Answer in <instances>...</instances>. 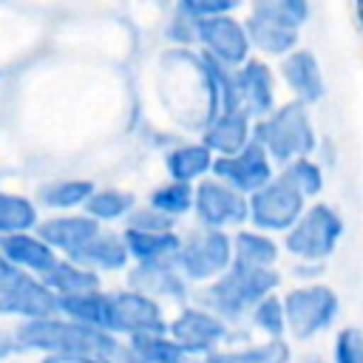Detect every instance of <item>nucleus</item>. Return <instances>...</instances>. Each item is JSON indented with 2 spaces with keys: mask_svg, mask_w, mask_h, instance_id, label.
<instances>
[{
  "mask_svg": "<svg viewBox=\"0 0 363 363\" xmlns=\"http://www.w3.org/2000/svg\"><path fill=\"white\" fill-rule=\"evenodd\" d=\"M17 352H40V354H88L99 360L122 357L119 335L96 326L77 323L65 315L37 318V320H20L17 329H11Z\"/></svg>",
  "mask_w": 363,
  "mask_h": 363,
  "instance_id": "1",
  "label": "nucleus"
},
{
  "mask_svg": "<svg viewBox=\"0 0 363 363\" xmlns=\"http://www.w3.org/2000/svg\"><path fill=\"white\" fill-rule=\"evenodd\" d=\"M284 284V275L278 267H247L233 264L224 275L204 284L199 292V303L213 309L218 318H224L230 326L250 318L252 306L264 301L267 295L278 292Z\"/></svg>",
  "mask_w": 363,
  "mask_h": 363,
  "instance_id": "2",
  "label": "nucleus"
},
{
  "mask_svg": "<svg viewBox=\"0 0 363 363\" xmlns=\"http://www.w3.org/2000/svg\"><path fill=\"white\" fill-rule=\"evenodd\" d=\"M255 142L267 147L278 167L289 164L298 156H315L320 133L315 128L312 108L298 99L281 102L272 113L255 119Z\"/></svg>",
  "mask_w": 363,
  "mask_h": 363,
  "instance_id": "3",
  "label": "nucleus"
},
{
  "mask_svg": "<svg viewBox=\"0 0 363 363\" xmlns=\"http://www.w3.org/2000/svg\"><path fill=\"white\" fill-rule=\"evenodd\" d=\"M343 235H346L343 213L332 201L318 199V201H309L303 216L295 221V227L281 235V244L292 261L326 264L337 252Z\"/></svg>",
  "mask_w": 363,
  "mask_h": 363,
  "instance_id": "4",
  "label": "nucleus"
},
{
  "mask_svg": "<svg viewBox=\"0 0 363 363\" xmlns=\"http://www.w3.org/2000/svg\"><path fill=\"white\" fill-rule=\"evenodd\" d=\"M286 306V329L292 340L309 343L326 335L340 318V295L335 286L323 281L295 284L284 292Z\"/></svg>",
  "mask_w": 363,
  "mask_h": 363,
  "instance_id": "5",
  "label": "nucleus"
},
{
  "mask_svg": "<svg viewBox=\"0 0 363 363\" xmlns=\"http://www.w3.org/2000/svg\"><path fill=\"white\" fill-rule=\"evenodd\" d=\"M179 269L190 284H210L218 275H224L235 264V250H233V233L227 230H210V227H196L193 233L184 235L182 252H179Z\"/></svg>",
  "mask_w": 363,
  "mask_h": 363,
  "instance_id": "6",
  "label": "nucleus"
},
{
  "mask_svg": "<svg viewBox=\"0 0 363 363\" xmlns=\"http://www.w3.org/2000/svg\"><path fill=\"white\" fill-rule=\"evenodd\" d=\"M167 335L190 354V357H210L213 352L224 349L233 337L230 323L218 318L213 309L201 303H184L167 323Z\"/></svg>",
  "mask_w": 363,
  "mask_h": 363,
  "instance_id": "7",
  "label": "nucleus"
},
{
  "mask_svg": "<svg viewBox=\"0 0 363 363\" xmlns=\"http://www.w3.org/2000/svg\"><path fill=\"white\" fill-rule=\"evenodd\" d=\"M193 213L199 227L235 233L250 224V196H244L241 190L230 187L216 176H207L196 184Z\"/></svg>",
  "mask_w": 363,
  "mask_h": 363,
  "instance_id": "8",
  "label": "nucleus"
},
{
  "mask_svg": "<svg viewBox=\"0 0 363 363\" xmlns=\"http://www.w3.org/2000/svg\"><path fill=\"white\" fill-rule=\"evenodd\" d=\"M306 199L278 173L261 190L250 196V227H258L272 235H284L306 210Z\"/></svg>",
  "mask_w": 363,
  "mask_h": 363,
  "instance_id": "9",
  "label": "nucleus"
},
{
  "mask_svg": "<svg viewBox=\"0 0 363 363\" xmlns=\"http://www.w3.org/2000/svg\"><path fill=\"white\" fill-rule=\"evenodd\" d=\"M167 315L164 303L142 289H116L111 292V332L122 337L136 335H156L167 332Z\"/></svg>",
  "mask_w": 363,
  "mask_h": 363,
  "instance_id": "10",
  "label": "nucleus"
},
{
  "mask_svg": "<svg viewBox=\"0 0 363 363\" xmlns=\"http://www.w3.org/2000/svg\"><path fill=\"white\" fill-rule=\"evenodd\" d=\"M233 85H235V108L250 113L252 119H264L281 105L278 68H272L269 60L264 57H250L244 65L233 68Z\"/></svg>",
  "mask_w": 363,
  "mask_h": 363,
  "instance_id": "11",
  "label": "nucleus"
},
{
  "mask_svg": "<svg viewBox=\"0 0 363 363\" xmlns=\"http://www.w3.org/2000/svg\"><path fill=\"white\" fill-rule=\"evenodd\" d=\"M199 51L207 54L210 60L238 68L252 57V40L247 31V23L238 20L235 14H221V17H207L199 20Z\"/></svg>",
  "mask_w": 363,
  "mask_h": 363,
  "instance_id": "12",
  "label": "nucleus"
},
{
  "mask_svg": "<svg viewBox=\"0 0 363 363\" xmlns=\"http://www.w3.org/2000/svg\"><path fill=\"white\" fill-rule=\"evenodd\" d=\"M213 176L227 182L230 187L241 190L244 196H252L255 190H261L267 182H272L278 176V164L272 162L267 147L252 139L244 150H238L233 156H216Z\"/></svg>",
  "mask_w": 363,
  "mask_h": 363,
  "instance_id": "13",
  "label": "nucleus"
},
{
  "mask_svg": "<svg viewBox=\"0 0 363 363\" xmlns=\"http://www.w3.org/2000/svg\"><path fill=\"white\" fill-rule=\"evenodd\" d=\"M0 315L17 320H37L60 315V295L34 272L20 269L17 278L0 292Z\"/></svg>",
  "mask_w": 363,
  "mask_h": 363,
  "instance_id": "14",
  "label": "nucleus"
},
{
  "mask_svg": "<svg viewBox=\"0 0 363 363\" xmlns=\"http://www.w3.org/2000/svg\"><path fill=\"white\" fill-rule=\"evenodd\" d=\"M278 77L281 85L289 91V99H298L303 105H318L326 99V74L318 60V54L306 45H298L284 60H278Z\"/></svg>",
  "mask_w": 363,
  "mask_h": 363,
  "instance_id": "15",
  "label": "nucleus"
},
{
  "mask_svg": "<svg viewBox=\"0 0 363 363\" xmlns=\"http://www.w3.org/2000/svg\"><path fill=\"white\" fill-rule=\"evenodd\" d=\"M128 284L133 289H142L153 295L162 303H179L184 306L190 301V281L179 269V264H136L128 272Z\"/></svg>",
  "mask_w": 363,
  "mask_h": 363,
  "instance_id": "16",
  "label": "nucleus"
},
{
  "mask_svg": "<svg viewBox=\"0 0 363 363\" xmlns=\"http://www.w3.org/2000/svg\"><path fill=\"white\" fill-rule=\"evenodd\" d=\"M255 139V119L238 108L218 111L204 128H201V142L216 153V156H233L244 150Z\"/></svg>",
  "mask_w": 363,
  "mask_h": 363,
  "instance_id": "17",
  "label": "nucleus"
},
{
  "mask_svg": "<svg viewBox=\"0 0 363 363\" xmlns=\"http://www.w3.org/2000/svg\"><path fill=\"white\" fill-rule=\"evenodd\" d=\"M99 230L102 224L88 213H62L37 224V233L65 258H77Z\"/></svg>",
  "mask_w": 363,
  "mask_h": 363,
  "instance_id": "18",
  "label": "nucleus"
},
{
  "mask_svg": "<svg viewBox=\"0 0 363 363\" xmlns=\"http://www.w3.org/2000/svg\"><path fill=\"white\" fill-rule=\"evenodd\" d=\"M125 244L133 264H176L182 252V235L176 230H136L125 227Z\"/></svg>",
  "mask_w": 363,
  "mask_h": 363,
  "instance_id": "19",
  "label": "nucleus"
},
{
  "mask_svg": "<svg viewBox=\"0 0 363 363\" xmlns=\"http://www.w3.org/2000/svg\"><path fill=\"white\" fill-rule=\"evenodd\" d=\"M0 252L20 269L26 272H34V275H45L57 261H60V252L34 230L28 233H14V235H3L0 238Z\"/></svg>",
  "mask_w": 363,
  "mask_h": 363,
  "instance_id": "20",
  "label": "nucleus"
},
{
  "mask_svg": "<svg viewBox=\"0 0 363 363\" xmlns=\"http://www.w3.org/2000/svg\"><path fill=\"white\" fill-rule=\"evenodd\" d=\"M167 176L173 182H187V184H199L201 179L213 176L216 167V153L199 139V142H182L179 147H173L164 159Z\"/></svg>",
  "mask_w": 363,
  "mask_h": 363,
  "instance_id": "21",
  "label": "nucleus"
},
{
  "mask_svg": "<svg viewBox=\"0 0 363 363\" xmlns=\"http://www.w3.org/2000/svg\"><path fill=\"white\" fill-rule=\"evenodd\" d=\"M233 250H235V264L247 267H278L284 255V244L258 227H241L233 233Z\"/></svg>",
  "mask_w": 363,
  "mask_h": 363,
  "instance_id": "22",
  "label": "nucleus"
},
{
  "mask_svg": "<svg viewBox=\"0 0 363 363\" xmlns=\"http://www.w3.org/2000/svg\"><path fill=\"white\" fill-rule=\"evenodd\" d=\"M250 40H252V51L264 60H284L289 51H295L301 45V31L298 28H286L278 23H267L258 17H244Z\"/></svg>",
  "mask_w": 363,
  "mask_h": 363,
  "instance_id": "23",
  "label": "nucleus"
},
{
  "mask_svg": "<svg viewBox=\"0 0 363 363\" xmlns=\"http://www.w3.org/2000/svg\"><path fill=\"white\" fill-rule=\"evenodd\" d=\"M71 261H79V264H85V267H91L96 272H119V269H125L130 264V252H128L125 235H116V233L102 227L88 241V247Z\"/></svg>",
  "mask_w": 363,
  "mask_h": 363,
  "instance_id": "24",
  "label": "nucleus"
},
{
  "mask_svg": "<svg viewBox=\"0 0 363 363\" xmlns=\"http://www.w3.org/2000/svg\"><path fill=\"white\" fill-rule=\"evenodd\" d=\"M122 360L125 363H190V354L167 332H156V335L128 337L122 349Z\"/></svg>",
  "mask_w": 363,
  "mask_h": 363,
  "instance_id": "25",
  "label": "nucleus"
},
{
  "mask_svg": "<svg viewBox=\"0 0 363 363\" xmlns=\"http://www.w3.org/2000/svg\"><path fill=\"white\" fill-rule=\"evenodd\" d=\"M60 315H65L77 323L111 332V292L88 289V292H77V295H62L60 298Z\"/></svg>",
  "mask_w": 363,
  "mask_h": 363,
  "instance_id": "26",
  "label": "nucleus"
},
{
  "mask_svg": "<svg viewBox=\"0 0 363 363\" xmlns=\"http://www.w3.org/2000/svg\"><path fill=\"white\" fill-rule=\"evenodd\" d=\"M289 343L286 337L281 340H255V343H244V346H224L218 352H213L210 357H204V363H289Z\"/></svg>",
  "mask_w": 363,
  "mask_h": 363,
  "instance_id": "27",
  "label": "nucleus"
},
{
  "mask_svg": "<svg viewBox=\"0 0 363 363\" xmlns=\"http://www.w3.org/2000/svg\"><path fill=\"white\" fill-rule=\"evenodd\" d=\"M43 281L62 298V295H77V292H88V289H102L99 284V272L79 264V261H71V258H60L45 275Z\"/></svg>",
  "mask_w": 363,
  "mask_h": 363,
  "instance_id": "28",
  "label": "nucleus"
},
{
  "mask_svg": "<svg viewBox=\"0 0 363 363\" xmlns=\"http://www.w3.org/2000/svg\"><path fill=\"white\" fill-rule=\"evenodd\" d=\"M278 173L306 199V201H318L329 184V170L315 159V156H298L289 164L278 167Z\"/></svg>",
  "mask_w": 363,
  "mask_h": 363,
  "instance_id": "29",
  "label": "nucleus"
},
{
  "mask_svg": "<svg viewBox=\"0 0 363 363\" xmlns=\"http://www.w3.org/2000/svg\"><path fill=\"white\" fill-rule=\"evenodd\" d=\"M250 17L303 31L312 17V0H250Z\"/></svg>",
  "mask_w": 363,
  "mask_h": 363,
  "instance_id": "30",
  "label": "nucleus"
},
{
  "mask_svg": "<svg viewBox=\"0 0 363 363\" xmlns=\"http://www.w3.org/2000/svg\"><path fill=\"white\" fill-rule=\"evenodd\" d=\"M94 182L91 179H57V182H48L40 187L37 193V201L48 210H77V207H85V201L91 199L94 193Z\"/></svg>",
  "mask_w": 363,
  "mask_h": 363,
  "instance_id": "31",
  "label": "nucleus"
},
{
  "mask_svg": "<svg viewBox=\"0 0 363 363\" xmlns=\"http://www.w3.org/2000/svg\"><path fill=\"white\" fill-rule=\"evenodd\" d=\"M37 224H40V213L31 199L0 190V238L37 230Z\"/></svg>",
  "mask_w": 363,
  "mask_h": 363,
  "instance_id": "32",
  "label": "nucleus"
},
{
  "mask_svg": "<svg viewBox=\"0 0 363 363\" xmlns=\"http://www.w3.org/2000/svg\"><path fill=\"white\" fill-rule=\"evenodd\" d=\"M82 210L91 218H96L99 224H105V221H122V218L128 221V216L136 210V199L128 190L105 187V190H94Z\"/></svg>",
  "mask_w": 363,
  "mask_h": 363,
  "instance_id": "33",
  "label": "nucleus"
},
{
  "mask_svg": "<svg viewBox=\"0 0 363 363\" xmlns=\"http://www.w3.org/2000/svg\"><path fill=\"white\" fill-rule=\"evenodd\" d=\"M250 326L261 335V337H269V340H281L289 335L286 329V306H284V295L272 292L267 295L264 301H258L250 312Z\"/></svg>",
  "mask_w": 363,
  "mask_h": 363,
  "instance_id": "34",
  "label": "nucleus"
},
{
  "mask_svg": "<svg viewBox=\"0 0 363 363\" xmlns=\"http://www.w3.org/2000/svg\"><path fill=\"white\" fill-rule=\"evenodd\" d=\"M193 201H196V184L187 182H167L162 187H156L147 199L150 207H156L159 213L170 216V218H182L187 213H193Z\"/></svg>",
  "mask_w": 363,
  "mask_h": 363,
  "instance_id": "35",
  "label": "nucleus"
},
{
  "mask_svg": "<svg viewBox=\"0 0 363 363\" xmlns=\"http://www.w3.org/2000/svg\"><path fill=\"white\" fill-rule=\"evenodd\" d=\"M332 363H363V329L340 326L332 337Z\"/></svg>",
  "mask_w": 363,
  "mask_h": 363,
  "instance_id": "36",
  "label": "nucleus"
},
{
  "mask_svg": "<svg viewBox=\"0 0 363 363\" xmlns=\"http://www.w3.org/2000/svg\"><path fill=\"white\" fill-rule=\"evenodd\" d=\"M244 6V0H179V11L196 17V20H207V17H221V14H235Z\"/></svg>",
  "mask_w": 363,
  "mask_h": 363,
  "instance_id": "37",
  "label": "nucleus"
},
{
  "mask_svg": "<svg viewBox=\"0 0 363 363\" xmlns=\"http://www.w3.org/2000/svg\"><path fill=\"white\" fill-rule=\"evenodd\" d=\"M128 227H136V230H176V218L159 213L156 207L145 204V207H136L130 216H128Z\"/></svg>",
  "mask_w": 363,
  "mask_h": 363,
  "instance_id": "38",
  "label": "nucleus"
},
{
  "mask_svg": "<svg viewBox=\"0 0 363 363\" xmlns=\"http://www.w3.org/2000/svg\"><path fill=\"white\" fill-rule=\"evenodd\" d=\"M323 272H326V264H318V261H292V267H289V275L295 278V284L320 281Z\"/></svg>",
  "mask_w": 363,
  "mask_h": 363,
  "instance_id": "39",
  "label": "nucleus"
},
{
  "mask_svg": "<svg viewBox=\"0 0 363 363\" xmlns=\"http://www.w3.org/2000/svg\"><path fill=\"white\" fill-rule=\"evenodd\" d=\"M315 159L332 173L335 167H337V162H340V150H337V142L332 139V136H323L320 133V142H318V150H315Z\"/></svg>",
  "mask_w": 363,
  "mask_h": 363,
  "instance_id": "40",
  "label": "nucleus"
},
{
  "mask_svg": "<svg viewBox=\"0 0 363 363\" xmlns=\"http://www.w3.org/2000/svg\"><path fill=\"white\" fill-rule=\"evenodd\" d=\"M40 363H102V360L88 354H43Z\"/></svg>",
  "mask_w": 363,
  "mask_h": 363,
  "instance_id": "41",
  "label": "nucleus"
},
{
  "mask_svg": "<svg viewBox=\"0 0 363 363\" xmlns=\"http://www.w3.org/2000/svg\"><path fill=\"white\" fill-rule=\"evenodd\" d=\"M17 272H20V267H14V264L0 252V292H3L14 278H17Z\"/></svg>",
  "mask_w": 363,
  "mask_h": 363,
  "instance_id": "42",
  "label": "nucleus"
},
{
  "mask_svg": "<svg viewBox=\"0 0 363 363\" xmlns=\"http://www.w3.org/2000/svg\"><path fill=\"white\" fill-rule=\"evenodd\" d=\"M349 9H352V23H354L357 34L363 37V0H349Z\"/></svg>",
  "mask_w": 363,
  "mask_h": 363,
  "instance_id": "43",
  "label": "nucleus"
},
{
  "mask_svg": "<svg viewBox=\"0 0 363 363\" xmlns=\"http://www.w3.org/2000/svg\"><path fill=\"white\" fill-rule=\"evenodd\" d=\"M102 363H125L122 357H111V360H102Z\"/></svg>",
  "mask_w": 363,
  "mask_h": 363,
  "instance_id": "44",
  "label": "nucleus"
},
{
  "mask_svg": "<svg viewBox=\"0 0 363 363\" xmlns=\"http://www.w3.org/2000/svg\"><path fill=\"white\" fill-rule=\"evenodd\" d=\"M289 363H292V360H289Z\"/></svg>",
  "mask_w": 363,
  "mask_h": 363,
  "instance_id": "45",
  "label": "nucleus"
}]
</instances>
